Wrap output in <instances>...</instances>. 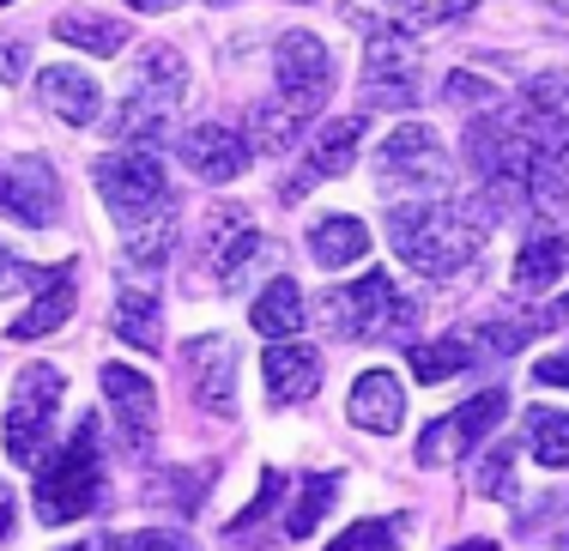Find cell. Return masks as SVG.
I'll return each instance as SVG.
<instances>
[{"label": "cell", "instance_id": "1", "mask_svg": "<svg viewBox=\"0 0 569 551\" xmlns=\"http://www.w3.org/2000/svg\"><path fill=\"white\" fill-rule=\"evenodd\" d=\"M91 182H98L110 219L128 231V254L140 267H158L176 249V200L164 182V164H158L146 146H121V152H103L91 164Z\"/></svg>", "mask_w": 569, "mask_h": 551}, {"label": "cell", "instance_id": "2", "mask_svg": "<svg viewBox=\"0 0 569 551\" xmlns=\"http://www.w3.org/2000/svg\"><path fill=\"white\" fill-rule=\"evenodd\" d=\"M497 212L485 207L479 194L467 200H395L388 207V243L412 273L425 279H455L460 267L479 261L485 249V224H491Z\"/></svg>", "mask_w": 569, "mask_h": 551}, {"label": "cell", "instance_id": "3", "mask_svg": "<svg viewBox=\"0 0 569 551\" xmlns=\"http://www.w3.org/2000/svg\"><path fill=\"white\" fill-rule=\"evenodd\" d=\"M467 164L479 177V200L491 212L533 207V146L509 116H472L467 128Z\"/></svg>", "mask_w": 569, "mask_h": 551}, {"label": "cell", "instance_id": "4", "mask_svg": "<svg viewBox=\"0 0 569 551\" xmlns=\"http://www.w3.org/2000/svg\"><path fill=\"white\" fill-rule=\"evenodd\" d=\"M98 497H103V437H98V419L86 412V424L67 437V449L37 467V515L49 528H67V521L91 515Z\"/></svg>", "mask_w": 569, "mask_h": 551}, {"label": "cell", "instance_id": "5", "mask_svg": "<svg viewBox=\"0 0 569 551\" xmlns=\"http://www.w3.org/2000/svg\"><path fill=\"white\" fill-rule=\"evenodd\" d=\"M188 98V61L176 56V43H146L140 67H133L128 103L116 116V140L140 146V140H164L176 128V110Z\"/></svg>", "mask_w": 569, "mask_h": 551}, {"label": "cell", "instance_id": "6", "mask_svg": "<svg viewBox=\"0 0 569 551\" xmlns=\"http://www.w3.org/2000/svg\"><path fill=\"white\" fill-rule=\"evenodd\" d=\"M321 309H328V321L346 333V340H406L412 321H418V303L406 298L382 267L363 273V279H351V285H328Z\"/></svg>", "mask_w": 569, "mask_h": 551}, {"label": "cell", "instance_id": "7", "mask_svg": "<svg viewBox=\"0 0 569 551\" xmlns=\"http://www.w3.org/2000/svg\"><path fill=\"white\" fill-rule=\"evenodd\" d=\"M61 370L56 364H24L19 375H12V394H7V419H0V430H7V454L19 467H43L49 442H56V412H61Z\"/></svg>", "mask_w": 569, "mask_h": 551}, {"label": "cell", "instance_id": "8", "mask_svg": "<svg viewBox=\"0 0 569 551\" xmlns=\"http://www.w3.org/2000/svg\"><path fill=\"white\" fill-rule=\"evenodd\" d=\"M376 188H388V194H418V200H449L455 164H449L437 133L406 122L376 146Z\"/></svg>", "mask_w": 569, "mask_h": 551}, {"label": "cell", "instance_id": "9", "mask_svg": "<svg viewBox=\"0 0 569 551\" xmlns=\"http://www.w3.org/2000/svg\"><path fill=\"white\" fill-rule=\"evenodd\" d=\"M425 56H418V43L395 24H382V31H370V49H363V103H376V110H412L418 98H425Z\"/></svg>", "mask_w": 569, "mask_h": 551}, {"label": "cell", "instance_id": "10", "mask_svg": "<svg viewBox=\"0 0 569 551\" xmlns=\"http://www.w3.org/2000/svg\"><path fill=\"white\" fill-rule=\"evenodd\" d=\"M273 73H279V98L273 103H284L297 122H316L321 103H328V91H333V56H328V43H321L316 31L279 37Z\"/></svg>", "mask_w": 569, "mask_h": 551}, {"label": "cell", "instance_id": "11", "mask_svg": "<svg viewBox=\"0 0 569 551\" xmlns=\"http://www.w3.org/2000/svg\"><path fill=\"white\" fill-rule=\"evenodd\" d=\"M503 412H509V394H503V388H485L479 400H467V407L430 419L425 437H418V467H430V473H437V467L467 461V454L497 430V419H503Z\"/></svg>", "mask_w": 569, "mask_h": 551}, {"label": "cell", "instance_id": "12", "mask_svg": "<svg viewBox=\"0 0 569 551\" xmlns=\"http://www.w3.org/2000/svg\"><path fill=\"white\" fill-rule=\"evenodd\" d=\"M261 254V231L242 207H212L207 224H200V243H194V273L207 279V291L237 285L242 267Z\"/></svg>", "mask_w": 569, "mask_h": 551}, {"label": "cell", "instance_id": "13", "mask_svg": "<svg viewBox=\"0 0 569 551\" xmlns=\"http://www.w3.org/2000/svg\"><path fill=\"white\" fill-rule=\"evenodd\" d=\"M0 212L24 231H43V224H61V177L49 158L37 152H12L0 158Z\"/></svg>", "mask_w": 569, "mask_h": 551}, {"label": "cell", "instance_id": "14", "mask_svg": "<svg viewBox=\"0 0 569 551\" xmlns=\"http://www.w3.org/2000/svg\"><path fill=\"white\" fill-rule=\"evenodd\" d=\"M237 370H242V352L230 333H200L188 340L182 352V375H188V400L212 419H237Z\"/></svg>", "mask_w": 569, "mask_h": 551}, {"label": "cell", "instance_id": "15", "mask_svg": "<svg viewBox=\"0 0 569 551\" xmlns=\"http://www.w3.org/2000/svg\"><path fill=\"white\" fill-rule=\"evenodd\" d=\"M103 400L116 412V430L133 454H146L158 442V388L152 375H140L133 364H103Z\"/></svg>", "mask_w": 569, "mask_h": 551}, {"label": "cell", "instance_id": "16", "mask_svg": "<svg viewBox=\"0 0 569 551\" xmlns=\"http://www.w3.org/2000/svg\"><path fill=\"white\" fill-rule=\"evenodd\" d=\"M176 152H182L188 177H200V182H237L242 170H249L254 146H249V133L207 122V128L182 133V140H176Z\"/></svg>", "mask_w": 569, "mask_h": 551}, {"label": "cell", "instance_id": "17", "mask_svg": "<svg viewBox=\"0 0 569 551\" xmlns=\"http://www.w3.org/2000/svg\"><path fill=\"white\" fill-rule=\"evenodd\" d=\"M358 140H363V116H340V122H328L309 140V164L297 170L291 182H279V200L291 207V200L309 194V182L316 177H346L351 164H358Z\"/></svg>", "mask_w": 569, "mask_h": 551}, {"label": "cell", "instance_id": "18", "mask_svg": "<svg viewBox=\"0 0 569 551\" xmlns=\"http://www.w3.org/2000/svg\"><path fill=\"white\" fill-rule=\"evenodd\" d=\"M346 419L358 424V430H370V437L400 430V419H406V388H400V375H395V370H363L358 382H351Z\"/></svg>", "mask_w": 569, "mask_h": 551}, {"label": "cell", "instance_id": "19", "mask_svg": "<svg viewBox=\"0 0 569 551\" xmlns=\"http://www.w3.org/2000/svg\"><path fill=\"white\" fill-rule=\"evenodd\" d=\"M261 370H267V394H273L279 407H297V400H309L321 388V352H316V345H303V340L267 345Z\"/></svg>", "mask_w": 569, "mask_h": 551}, {"label": "cell", "instance_id": "20", "mask_svg": "<svg viewBox=\"0 0 569 551\" xmlns=\"http://www.w3.org/2000/svg\"><path fill=\"white\" fill-rule=\"evenodd\" d=\"M37 91H43V110H56L67 128H91L103 116V86L79 67H43Z\"/></svg>", "mask_w": 569, "mask_h": 551}, {"label": "cell", "instance_id": "21", "mask_svg": "<svg viewBox=\"0 0 569 551\" xmlns=\"http://www.w3.org/2000/svg\"><path fill=\"white\" fill-rule=\"evenodd\" d=\"M303 243H309V261H316L321 273H340V267L370 254V231H363V219H351V212H328V219L309 224Z\"/></svg>", "mask_w": 569, "mask_h": 551}, {"label": "cell", "instance_id": "22", "mask_svg": "<svg viewBox=\"0 0 569 551\" xmlns=\"http://www.w3.org/2000/svg\"><path fill=\"white\" fill-rule=\"evenodd\" d=\"M563 273H569V237L563 231H533L521 243V254H515V291H521V298L551 291Z\"/></svg>", "mask_w": 569, "mask_h": 551}, {"label": "cell", "instance_id": "23", "mask_svg": "<svg viewBox=\"0 0 569 551\" xmlns=\"http://www.w3.org/2000/svg\"><path fill=\"white\" fill-rule=\"evenodd\" d=\"M116 333L140 352H164V309H158V285L140 279V285H121L116 298Z\"/></svg>", "mask_w": 569, "mask_h": 551}, {"label": "cell", "instance_id": "24", "mask_svg": "<svg viewBox=\"0 0 569 551\" xmlns=\"http://www.w3.org/2000/svg\"><path fill=\"white\" fill-rule=\"evenodd\" d=\"M303 291H297V279L291 273H279L273 285L261 291V298H254V309H249V328L254 333H267V340H291V333H303Z\"/></svg>", "mask_w": 569, "mask_h": 551}, {"label": "cell", "instance_id": "25", "mask_svg": "<svg viewBox=\"0 0 569 551\" xmlns=\"http://www.w3.org/2000/svg\"><path fill=\"white\" fill-rule=\"evenodd\" d=\"M73 303H79V291H73V267H67V273L56 279V285H49V291H37V298H31V309H24V315L7 328V340H19V345H24V340H43V333L67 328Z\"/></svg>", "mask_w": 569, "mask_h": 551}, {"label": "cell", "instance_id": "26", "mask_svg": "<svg viewBox=\"0 0 569 551\" xmlns=\"http://www.w3.org/2000/svg\"><path fill=\"white\" fill-rule=\"evenodd\" d=\"M56 37L73 49H86V56H121V49H128V24L103 19V12H61Z\"/></svg>", "mask_w": 569, "mask_h": 551}, {"label": "cell", "instance_id": "27", "mask_svg": "<svg viewBox=\"0 0 569 551\" xmlns=\"http://www.w3.org/2000/svg\"><path fill=\"white\" fill-rule=\"evenodd\" d=\"M479 358H472V340H460V333H442V340L430 345H412V375L418 382H449V375L472 370Z\"/></svg>", "mask_w": 569, "mask_h": 551}, {"label": "cell", "instance_id": "28", "mask_svg": "<svg viewBox=\"0 0 569 551\" xmlns=\"http://www.w3.org/2000/svg\"><path fill=\"white\" fill-rule=\"evenodd\" d=\"M527 449H533L539 467H569V412H551V407H527Z\"/></svg>", "mask_w": 569, "mask_h": 551}, {"label": "cell", "instance_id": "29", "mask_svg": "<svg viewBox=\"0 0 569 551\" xmlns=\"http://www.w3.org/2000/svg\"><path fill=\"white\" fill-rule=\"evenodd\" d=\"M333 497H340V479H333V473H309V479H303V497H297V509L279 521V528L291 533V540H309V533L321 528V515L333 509Z\"/></svg>", "mask_w": 569, "mask_h": 551}, {"label": "cell", "instance_id": "30", "mask_svg": "<svg viewBox=\"0 0 569 551\" xmlns=\"http://www.w3.org/2000/svg\"><path fill=\"white\" fill-rule=\"evenodd\" d=\"M412 515H388V521H351V528L333 540L328 551H400Z\"/></svg>", "mask_w": 569, "mask_h": 551}, {"label": "cell", "instance_id": "31", "mask_svg": "<svg viewBox=\"0 0 569 551\" xmlns=\"http://www.w3.org/2000/svg\"><path fill=\"white\" fill-rule=\"evenodd\" d=\"M309 122H297L284 103H254L249 110V140L261 146V152H284V146H297V133H303Z\"/></svg>", "mask_w": 569, "mask_h": 551}, {"label": "cell", "instance_id": "32", "mask_svg": "<svg viewBox=\"0 0 569 551\" xmlns=\"http://www.w3.org/2000/svg\"><path fill=\"white\" fill-rule=\"evenodd\" d=\"M61 273L67 267H31V261H19L12 249H0V298H12V291H49Z\"/></svg>", "mask_w": 569, "mask_h": 551}, {"label": "cell", "instance_id": "33", "mask_svg": "<svg viewBox=\"0 0 569 551\" xmlns=\"http://www.w3.org/2000/svg\"><path fill=\"white\" fill-rule=\"evenodd\" d=\"M103 551H194L182 528H133V533H116Z\"/></svg>", "mask_w": 569, "mask_h": 551}, {"label": "cell", "instance_id": "34", "mask_svg": "<svg viewBox=\"0 0 569 551\" xmlns=\"http://www.w3.org/2000/svg\"><path fill=\"white\" fill-rule=\"evenodd\" d=\"M509 467H515V442H497V449L485 454V467H472V485H479L485 497H515Z\"/></svg>", "mask_w": 569, "mask_h": 551}, {"label": "cell", "instance_id": "35", "mask_svg": "<svg viewBox=\"0 0 569 551\" xmlns=\"http://www.w3.org/2000/svg\"><path fill=\"white\" fill-rule=\"evenodd\" d=\"M279 491H284V479H279V473H261V491H254V503H249V509H242V515H237V521H230V540H237V533H242V528H254V521H261V515H267V509H273V503H279Z\"/></svg>", "mask_w": 569, "mask_h": 551}, {"label": "cell", "instance_id": "36", "mask_svg": "<svg viewBox=\"0 0 569 551\" xmlns=\"http://www.w3.org/2000/svg\"><path fill=\"white\" fill-rule=\"evenodd\" d=\"M24 67H31V43H24V37H0V79L19 86Z\"/></svg>", "mask_w": 569, "mask_h": 551}, {"label": "cell", "instance_id": "37", "mask_svg": "<svg viewBox=\"0 0 569 551\" xmlns=\"http://www.w3.org/2000/svg\"><path fill=\"white\" fill-rule=\"evenodd\" d=\"M449 98L455 103H479V110L491 116V86H485V79H472V73H455L449 79Z\"/></svg>", "mask_w": 569, "mask_h": 551}, {"label": "cell", "instance_id": "38", "mask_svg": "<svg viewBox=\"0 0 569 551\" xmlns=\"http://www.w3.org/2000/svg\"><path fill=\"white\" fill-rule=\"evenodd\" d=\"M533 382L539 388H569V352H546L533 364Z\"/></svg>", "mask_w": 569, "mask_h": 551}, {"label": "cell", "instance_id": "39", "mask_svg": "<svg viewBox=\"0 0 569 551\" xmlns=\"http://www.w3.org/2000/svg\"><path fill=\"white\" fill-rule=\"evenodd\" d=\"M12 533V497H7V485H0V540Z\"/></svg>", "mask_w": 569, "mask_h": 551}, {"label": "cell", "instance_id": "40", "mask_svg": "<svg viewBox=\"0 0 569 551\" xmlns=\"http://www.w3.org/2000/svg\"><path fill=\"white\" fill-rule=\"evenodd\" d=\"M128 7H140V12H170V7H182V0H128Z\"/></svg>", "mask_w": 569, "mask_h": 551}, {"label": "cell", "instance_id": "41", "mask_svg": "<svg viewBox=\"0 0 569 551\" xmlns=\"http://www.w3.org/2000/svg\"><path fill=\"white\" fill-rule=\"evenodd\" d=\"M455 551H497V540H460Z\"/></svg>", "mask_w": 569, "mask_h": 551}, {"label": "cell", "instance_id": "42", "mask_svg": "<svg viewBox=\"0 0 569 551\" xmlns=\"http://www.w3.org/2000/svg\"><path fill=\"white\" fill-rule=\"evenodd\" d=\"M67 551H98V545H91V540H79V545H67Z\"/></svg>", "mask_w": 569, "mask_h": 551}, {"label": "cell", "instance_id": "43", "mask_svg": "<svg viewBox=\"0 0 569 551\" xmlns=\"http://www.w3.org/2000/svg\"><path fill=\"white\" fill-rule=\"evenodd\" d=\"M558 315H563V321H569V303H563V309H558Z\"/></svg>", "mask_w": 569, "mask_h": 551}, {"label": "cell", "instance_id": "44", "mask_svg": "<svg viewBox=\"0 0 569 551\" xmlns=\"http://www.w3.org/2000/svg\"><path fill=\"white\" fill-rule=\"evenodd\" d=\"M0 7H12V0H0Z\"/></svg>", "mask_w": 569, "mask_h": 551}]
</instances>
